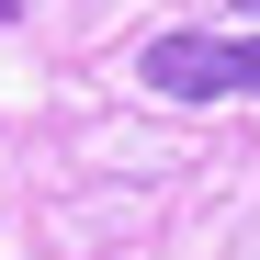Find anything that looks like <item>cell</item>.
Here are the masks:
<instances>
[{
    "mask_svg": "<svg viewBox=\"0 0 260 260\" xmlns=\"http://www.w3.org/2000/svg\"><path fill=\"white\" fill-rule=\"evenodd\" d=\"M0 23H23V0H0Z\"/></svg>",
    "mask_w": 260,
    "mask_h": 260,
    "instance_id": "obj_2",
    "label": "cell"
},
{
    "mask_svg": "<svg viewBox=\"0 0 260 260\" xmlns=\"http://www.w3.org/2000/svg\"><path fill=\"white\" fill-rule=\"evenodd\" d=\"M136 68L158 102H260V34H158Z\"/></svg>",
    "mask_w": 260,
    "mask_h": 260,
    "instance_id": "obj_1",
    "label": "cell"
},
{
    "mask_svg": "<svg viewBox=\"0 0 260 260\" xmlns=\"http://www.w3.org/2000/svg\"><path fill=\"white\" fill-rule=\"evenodd\" d=\"M226 12H260V0H226Z\"/></svg>",
    "mask_w": 260,
    "mask_h": 260,
    "instance_id": "obj_3",
    "label": "cell"
}]
</instances>
